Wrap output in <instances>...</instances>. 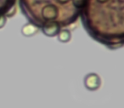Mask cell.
<instances>
[{"label": "cell", "mask_w": 124, "mask_h": 108, "mask_svg": "<svg viewBox=\"0 0 124 108\" xmlns=\"http://www.w3.org/2000/svg\"><path fill=\"white\" fill-rule=\"evenodd\" d=\"M124 0H85L80 12L88 35L115 50L124 44Z\"/></svg>", "instance_id": "obj_1"}, {"label": "cell", "mask_w": 124, "mask_h": 108, "mask_svg": "<svg viewBox=\"0 0 124 108\" xmlns=\"http://www.w3.org/2000/svg\"><path fill=\"white\" fill-rule=\"evenodd\" d=\"M6 18L7 17H5V16H2V17H0V29L1 28H3L4 25H5V24H6Z\"/></svg>", "instance_id": "obj_8"}, {"label": "cell", "mask_w": 124, "mask_h": 108, "mask_svg": "<svg viewBox=\"0 0 124 108\" xmlns=\"http://www.w3.org/2000/svg\"><path fill=\"white\" fill-rule=\"evenodd\" d=\"M43 32L44 33L46 36H56L57 34L60 31V29L57 27H54V26H49V27H45L42 29Z\"/></svg>", "instance_id": "obj_7"}, {"label": "cell", "mask_w": 124, "mask_h": 108, "mask_svg": "<svg viewBox=\"0 0 124 108\" xmlns=\"http://www.w3.org/2000/svg\"><path fill=\"white\" fill-rule=\"evenodd\" d=\"M58 39L61 42H68V41L71 40V32L70 31L66 29H61L60 30L58 34Z\"/></svg>", "instance_id": "obj_6"}, {"label": "cell", "mask_w": 124, "mask_h": 108, "mask_svg": "<svg viewBox=\"0 0 124 108\" xmlns=\"http://www.w3.org/2000/svg\"><path fill=\"white\" fill-rule=\"evenodd\" d=\"M101 80L96 74H88L84 78V85L89 90H96L100 87Z\"/></svg>", "instance_id": "obj_4"}, {"label": "cell", "mask_w": 124, "mask_h": 108, "mask_svg": "<svg viewBox=\"0 0 124 108\" xmlns=\"http://www.w3.org/2000/svg\"><path fill=\"white\" fill-rule=\"evenodd\" d=\"M20 6L29 23L38 29L69 27L78 21L81 12L77 0H20Z\"/></svg>", "instance_id": "obj_2"}, {"label": "cell", "mask_w": 124, "mask_h": 108, "mask_svg": "<svg viewBox=\"0 0 124 108\" xmlns=\"http://www.w3.org/2000/svg\"><path fill=\"white\" fill-rule=\"evenodd\" d=\"M38 28L36 27L34 25L31 24V23H27L25 25H23L22 30H21L22 34L26 36H33L34 34L38 33Z\"/></svg>", "instance_id": "obj_5"}, {"label": "cell", "mask_w": 124, "mask_h": 108, "mask_svg": "<svg viewBox=\"0 0 124 108\" xmlns=\"http://www.w3.org/2000/svg\"><path fill=\"white\" fill-rule=\"evenodd\" d=\"M16 0H0V17H12L16 10Z\"/></svg>", "instance_id": "obj_3"}]
</instances>
